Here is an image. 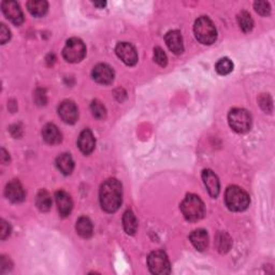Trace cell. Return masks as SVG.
<instances>
[{
    "mask_svg": "<svg viewBox=\"0 0 275 275\" xmlns=\"http://www.w3.org/2000/svg\"><path fill=\"white\" fill-rule=\"evenodd\" d=\"M10 162V157L9 154L6 152L5 149H2V163L4 165H7Z\"/></svg>",
    "mask_w": 275,
    "mask_h": 275,
    "instance_id": "cell-34",
    "label": "cell"
},
{
    "mask_svg": "<svg viewBox=\"0 0 275 275\" xmlns=\"http://www.w3.org/2000/svg\"><path fill=\"white\" fill-rule=\"evenodd\" d=\"M42 136L47 143L55 145L61 142L62 134L54 124H48L42 129Z\"/></svg>",
    "mask_w": 275,
    "mask_h": 275,
    "instance_id": "cell-18",
    "label": "cell"
},
{
    "mask_svg": "<svg viewBox=\"0 0 275 275\" xmlns=\"http://www.w3.org/2000/svg\"><path fill=\"white\" fill-rule=\"evenodd\" d=\"M76 229L78 235L84 239H88L93 236V231H94V227L89 218L83 216L80 217L77 221L76 225Z\"/></svg>",
    "mask_w": 275,
    "mask_h": 275,
    "instance_id": "cell-21",
    "label": "cell"
},
{
    "mask_svg": "<svg viewBox=\"0 0 275 275\" xmlns=\"http://www.w3.org/2000/svg\"><path fill=\"white\" fill-rule=\"evenodd\" d=\"M259 104L263 111L271 112L272 111V99L269 96V95H262V96L259 98Z\"/></svg>",
    "mask_w": 275,
    "mask_h": 275,
    "instance_id": "cell-30",
    "label": "cell"
},
{
    "mask_svg": "<svg viewBox=\"0 0 275 275\" xmlns=\"http://www.w3.org/2000/svg\"><path fill=\"white\" fill-rule=\"evenodd\" d=\"M154 60L156 63H158L161 67H166L168 63V58L164 50L159 47L154 49Z\"/></svg>",
    "mask_w": 275,
    "mask_h": 275,
    "instance_id": "cell-28",
    "label": "cell"
},
{
    "mask_svg": "<svg viewBox=\"0 0 275 275\" xmlns=\"http://www.w3.org/2000/svg\"><path fill=\"white\" fill-rule=\"evenodd\" d=\"M93 79L99 84H103V85H108L111 84L114 80V71L105 63H99L96 67L93 69Z\"/></svg>",
    "mask_w": 275,
    "mask_h": 275,
    "instance_id": "cell-11",
    "label": "cell"
},
{
    "mask_svg": "<svg viewBox=\"0 0 275 275\" xmlns=\"http://www.w3.org/2000/svg\"><path fill=\"white\" fill-rule=\"evenodd\" d=\"M166 43L172 53L176 55L182 54L184 52V44H183V37L182 34L178 30H171L166 35Z\"/></svg>",
    "mask_w": 275,
    "mask_h": 275,
    "instance_id": "cell-13",
    "label": "cell"
},
{
    "mask_svg": "<svg viewBox=\"0 0 275 275\" xmlns=\"http://www.w3.org/2000/svg\"><path fill=\"white\" fill-rule=\"evenodd\" d=\"M123 225H124V229L127 235L133 236L135 234L138 230V220L132 211L130 210L126 211L123 216Z\"/></svg>",
    "mask_w": 275,
    "mask_h": 275,
    "instance_id": "cell-22",
    "label": "cell"
},
{
    "mask_svg": "<svg viewBox=\"0 0 275 275\" xmlns=\"http://www.w3.org/2000/svg\"><path fill=\"white\" fill-rule=\"evenodd\" d=\"M58 114L60 119L69 125L75 124L79 119V110L77 104L71 100H65L59 104Z\"/></svg>",
    "mask_w": 275,
    "mask_h": 275,
    "instance_id": "cell-10",
    "label": "cell"
},
{
    "mask_svg": "<svg viewBox=\"0 0 275 275\" xmlns=\"http://www.w3.org/2000/svg\"><path fill=\"white\" fill-rule=\"evenodd\" d=\"M86 55V47L84 42L79 38H71L66 42V45L62 50V56L66 61L76 63L80 62Z\"/></svg>",
    "mask_w": 275,
    "mask_h": 275,
    "instance_id": "cell-5",
    "label": "cell"
},
{
    "mask_svg": "<svg viewBox=\"0 0 275 275\" xmlns=\"http://www.w3.org/2000/svg\"><path fill=\"white\" fill-rule=\"evenodd\" d=\"M2 9L5 16L11 22L12 24L19 26L24 22V14L20 10V7L17 3L12 2V0H6L2 4Z\"/></svg>",
    "mask_w": 275,
    "mask_h": 275,
    "instance_id": "cell-8",
    "label": "cell"
},
{
    "mask_svg": "<svg viewBox=\"0 0 275 275\" xmlns=\"http://www.w3.org/2000/svg\"><path fill=\"white\" fill-rule=\"evenodd\" d=\"M202 179L210 196L216 198L219 195L220 190V184L217 175L212 170H209L208 169V170H204L202 172Z\"/></svg>",
    "mask_w": 275,
    "mask_h": 275,
    "instance_id": "cell-16",
    "label": "cell"
},
{
    "mask_svg": "<svg viewBox=\"0 0 275 275\" xmlns=\"http://www.w3.org/2000/svg\"><path fill=\"white\" fill-rule=\"evenodd\" d=\"M5 194H6V197L13 203L22 202L25 198L24 188L17 179H13V181L7 184Z\"/></svg>",
    "mask_w": 275,
    "mask_h": 275,
    "instance_id": "cell-12",
    "label": "cell"
},
{
    "mask_svg": "<svg viewBox=\"0 0 275 275\" xmlns=\"http://www.w3.org/2000/svg\"><path fill=\"white\" fill-rule=\"evenodd\" d=\"M10 234H11V227L7 223L6 220H2V227H0V236H2V240H6Z\"/></svg>",
    "mask_w": 275,
    "mask_h": 275,
    "instance_id": "cell-32",
    "label": "cell"
},
{
    "mask_svg": "<svg viewBox=\"0 0 275 275\" xmlns=\"http://www.w3.org/2000/svg\"><path fill=\"white\" fill-rule=\"evenodd\" d=\"M35 100L37 104L39 105H44L47 103V97H45V93L43 89H38L35 95Z\"/></svg>",
    "mask_w": 275,
    "mask_h": 275,
    "instance_id": "cell-33",
    "label": "cell"
},
{
    "mask_svg": "<svg viewBox=\"0 0 275 275\" xmlns=\"http://www.w3.org/2000/svg\"><path fill=\"white\" fill-rule=\"evenodd\" d=\"M52 198L44 189H41L36 198V204L41 212H49L52 208Z\"/></svg>",
    "mask_w": 275,
    "mask_h": 275,
    "instance_id": "cell-23",
    "label": "cell"
},
{
    "mask_svg": "<svg viewBox=\"0 0 275 275\" xmlns=\"http://www.w3.org/2000/svg\"><path fill=\"white\" fill-rule=\"evenodd\" d=\"M215 244L219 253H227L232 245V240L226 232H218L215 238Z\"/></svg>",
    "mask_w": 275,
    "mask_h": 275,
    "instance_id": "cell-24",
    "label": "cell"
},
{
    "mask_svg": "<svg viewBox=\"0 0 275 275\" xmlns=\"http://www.w3.org/2000/svg\"><path fill=\"white\" fill-rule=\"evenodd\" d=\"M56 198V203L58 208V212L61 217H67L70 215L72 208H73V202L70 195L63 190H58L55 194Z\"/></svg>",
    "mask_w": 275,
    "mask_h": 275,
    "instance_id": "cell-14",
    "label": "cell"
},
{
    "mask_svg": "<svg viewBox=\"0 0 275 275\" xmlns=\"http://www.w3.org/2000/svg\"><path fill=\"white\" fill-rule=\"evenodd\" d=\"M10 38H11V33H10L6 25L2 24V26H0V42H2V44H5L7 41L10 40Z\"/></svg>",
    "mask_w": 275,
    "mask_h": 275,
    "instance_id": "cell-31",
    "label": "cell"
},
{
    "mask_svg": "<svg viewBox=\"0 0 275 275\" xmlns=\"http://www.w3.org/2000/svg\"><path fill=\"white\" fill-rule=\"evenodd\" d=\"M78 146L84 155H89L93 153L95 146H96V140H95V136L89 129H85L81 132L78 140Z\"/></svg>",
    "mask_w": 275,
    "mask_h": 275,
    "instance_id": "cell-15",
    "label": "cell"
},
{
    "mask_svg": "<svg viewBox=\"0 0 275 275\" xmlns=\"http://www.w3.org/2000/svg\"><path fill=\"white\" fill-rule=\"evenodd\" d=\"M90 111L94 115V118L97 120H104L107 118V110H105L104 105L99 100H94L90 104Z\"/></svg>",
    "mask_w": 275,
    "mask_h": 275,
    "instance_id": "cell-27",
    "label": "cell"
},
{
    "mask_svg": "<svg viewBox=\"0 0 275 275\" xmlns=\"http://www.w3.org/2000/svg\"><path fill=\"white\" fill-rule=\"evenodd\" d=\"M122 184L116 178H109L100 188V204L108 213H114L122 204Z\"/></svg>",
    "mask_w": 275,
    "mask_h": 275,
    "instance_id": "cell-1",
    "label": "cell"
},
{
    "mask_svg": "<svg viewBox=\"0 0 275 275\" xmlns=\"http://www.w3.org/2000/svg\"><path fill=\"white\" fill-rule=\"evenodd\" d=\"M215 70L220 76H227L234 70V63H232V61L227 57L221 58L216 62Z\"/></svg>",
    "mask_w": 275,
    "mask_h": 275,
    "instance_id": "cell-26",
    "label": "cell"
},
{
    "mask_svg": "<svg viewBox=\"0 0 275 275\" xmlns=\"http://www.w3.org/2000/svg\"><path fill=\"white\" fill-rule=\"evenodd\" d=\"M190 242L193 243L195 248L199 251H203L209 246V236L204 229H197L192 232L189 237Z\"/></svg>",
    "mask_w": 275,
    "mask_h": 275,
    "instance_id": "cell-17",
    "label": "cell"
},
{
    "mask_svg": "<svg viewBox=\"0 0 275 275\" xmlns=\"http://www.w3.org/2000/svg\"><path fill=\"white\" fill-rule=\"evenodd\" d=\"M194 33L197 40L202 44L210 45L217 39L216 27L208 16H201L196 20Z\"/></svg>",
    "mask_w": 275,
    "mask_h": 275,
    "instance_id": "cell-3",
    "label": "cell"
},
{
    "mask_svg": "<svg viewBox=\"0 0 275 275\" xmlns=\"http://www.w3.org/2000/svg\"><path fill=\"white\" fill-rule=\"evenodd\" d=\"M147 266L150 271L156 275H165L171 272L170 261L167 254L163 250H155L147 258Z\"/></svg>",
    "mask_w": 275,
    "mask_h": 275,
    "instance_id": "cell-7",
    "label": "cell"
},
{
    "mask_svg": "<svg viewBox=\"0 0 275 275\" xmlns=\"http://www.w3.org/2000/svg\"><path fill=\"white\" fill-rule=\"evenodd\" d=\"M238 23L240 28L244 31V33H249L254 27V20L250 14L246 11H242L238 15Z\"/></svg>",
    "mask_w": 275,
    "mask_h": 275,
    "instance_id": "cell-25",
    "label": "cell"
},
{
    "mask_svg": "<svg viewBox=\"0 0 275 275\" xmlns=\"http://www.w3.org/2000/svg\"><path fill=\"white\" fill-rule=\"evenodd\" d=\"M116 55L119 56V58L126 63L127 66H133L138 62V53L134 49V47L128 42H120V43L116 45L115 49Z\"/></svg>",
    "mask_w": 275,
    "mask_h": 275,
    "instance_id": "cell-9",
    "label": "cell"
},
{
    "mask_svg": "<svg viewBox=\"0 0 275 275\" xmlns=\"http://www.w3.org/2000/svg\"><path fill=\"white\" fill-rule=\"evenodd\" d=\"M254 7H255L256 12L262 16H267L271 12V6L267 2H256L254 4Z\"/></svg>",
    "mask_w": 275,
    "mask_h": 275,
    "instance_id": "cell-29",
    "label": "cell"
},
{
    "mask_svg": "<svg viewBox=\"0 0 275 275\" xmlns=\"http://www.w3.org/2000/svg\"><path fill=\"white\" fill-rule=\"evenodd\" d=\"M225 202L227 208L232 212L245 211L250 202L248 194L239 186H229L225 194Z\"/></svg>",
    "mask_w": 275,
    "mask_h": 275,
    "instance_id": "cell-2",
    "label": "cell"
},
{
    "mask_svg": "<svg viewBox=\"0 0 275 275\" xmlns=\"http://www.w3.org/2000/svg\"><path fill=\"white\" fill-rule=\"evenodd\" d=\"M181 211L187 220L198 221L203 218L205 214V207L200 197L194 194H189L183 200L181 204Z\"/></svg>",
    "mask_w": 275,
    "mask_h": 275,
    "instance_id": "cell-4",
    "label": "cell"
},
{
    "mask_svg": "<svg viewBox=\"0 0 275 275\" xmlns=\"http://www.w3.org/2000/svg\"><path fill=\"white\" fill-rule=\"evenodd\" d=\"M228 122L236 132L245 133L251 127V116L244 109H234L229 112Z\"/></svg>",
    "mask_w": 275,
    "mask_h": 275,
    "instance_id": "cell-6",
    "label": "cell"
},
{
    "mask_svg": "<svg viewBox=\"0 0 275 275\" xmlns=\"http://www.w3.org/2000/svg\"><path fill=\"white\" fill-rule=\"evenodd\" d=\"M94 5L96 7H99V8H103L105 6V3L104 2H101V3H94Z\"/></svg>",
    "mask_w": 275,
    "mask_h": 275,
    "instance_id": "cell-35",
    "label": "cell"
},
{
    "mask_svg": "<svg viewBox=\"0 0 275 275\" xmlns=\"http://www.w3.org/2000/svg\"><path fill=\"white\" fill-rule=\"evenodd\" d=\"M27 9L31 15L41 17L47 14L49 10V4L44 0H30L27 3Z\"/></svg>",
    "mask_w": 275,
    "mask_h": 275,
    "instance_id": "cell-19",
    "label": "cell"
},
{
    "mask_svg": "<svg viewBox=\"0 0 275 275\" xmlns=\"http://www.w3.org/2000/svg\"><path fill=\"white\" fill-rule=\"evenodd\" d=\"M56 166L62 174L69 175L75 169V162L70 154H62L56 159Z\"/></svg>",
    "mask_w": 275,
    "mask_h": 275,
    "instance_id": "cell-20",
    "label": "cell"
}]
</instances>
